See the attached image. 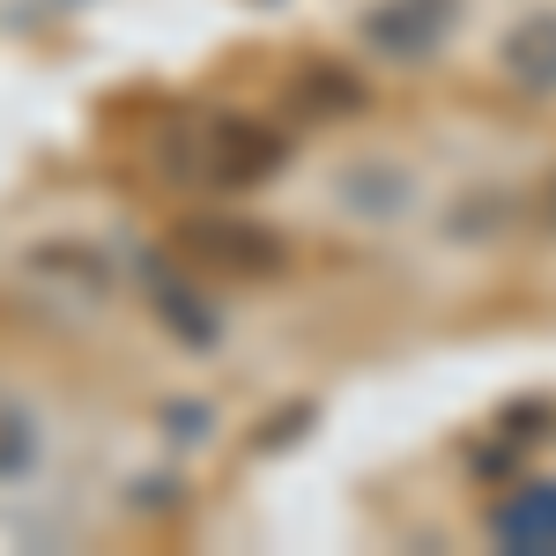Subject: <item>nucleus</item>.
Segmentation results:
<instances>
[{"label":"nucleus","mask_w":556,"mask_h":556,"mask_svg":"<svg viewBox=\"0 0 556 556\" xmlns=\"http://www.w3.org/2000/svg\"><path fill=\"white\" fill-rule=\"evenodd\" d=\"M8 430V424H0ZM30 468V438H23V430H15V438H0V475H23Z\"/></svg>","instance_id":"obj_1"}]
</instances>
